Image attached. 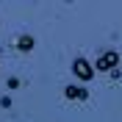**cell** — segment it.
I'll return each mask as SVG.
<instances>
[{
  "label": "cell",
  "instance_id": "obj_1",
  "mask_svg": "<svg viewBox=\"0 0 122 122\" xmlns=\"http://www.w3.org/2000/svg\"><path fill=\"white\" fill-rule=\"evenodd\" d=\"M72 75L86 86L89 81H94V64L89 58H83V56H78V58H72Z\"/></svg>",
  "mask_w": 122,
  "mask_h": 122
},
{
  "label": "cell",
  "instance_id": "obj_2",
  "mask_svg": "<svg viewBox=\"0 0 122 122\" xmlns=\"http://www.w3.org/2000/svg\"><path fill=\"white\" fill-rule=\"evenodd\" d=\"M119 53L117 50H106V53H100L97 61H94V72H114L119 69Z\"/></svg>",
  "mask_w": 122,
  "mask_h": 122
},
{
  "label": "cell",
  "instance_id": "obj_3",
  "mask_svg": "<svg viewBox=\"0 0 122 122\" xmlns=\"http://www.w3.org/2000/svg\"><path fill=\"white\" fill-rule=\"evenodd\" d=\"M64 97L75 100V103H86V100H89V89H86V86H78V83H67L64 86Z\"/></svg>",
  "mask_w": 122,
  "mask_h": 122
},
{
  "label": "cell",
  "instance_id": "obj_4",
  "mask_svg": "<svg viewBox=\"0 0 122 122\" xmlns=\"http://www.w3.org/2000/svg\"><path fill=\"white\" fill-rule=\"evenodd\" d=\"M33 47H36V36H33V33H22V36H17V42H14V50L22 53V56L30 53Z\"/></svg>",
  "mask_w": 122,
  "mask_h": 122
},
{
  "label": "cell",
  "instance_id": "obj_5",
  "mask_svg": "<svg viewBox=\"0 0 122 122\" xmlns=\"http://www.w3.org/2000/svg\"><path fill=\"white\" fill-rule=\"evenodd\" d=\"M6 89H8V92L20 89V78H8V81H6Z\"/></svg>",
  "mask_w": 122,
  "mask_h": 122
},
{
  "label": "cell",
  "instance_id": "obj_6",
  "mask_svg": "<svg viewBox=\"0 0 122 122\" xmlns=\"http://www.w3.org/2000/svg\"><path fill=\"white\" fill-rule=\"evenodd\" d=\"M0 106H3V108H11V94H6V97H0Z\"/></svg>",
  "mask_w": 122,
  "mask_h": 122
}]
</instances>
